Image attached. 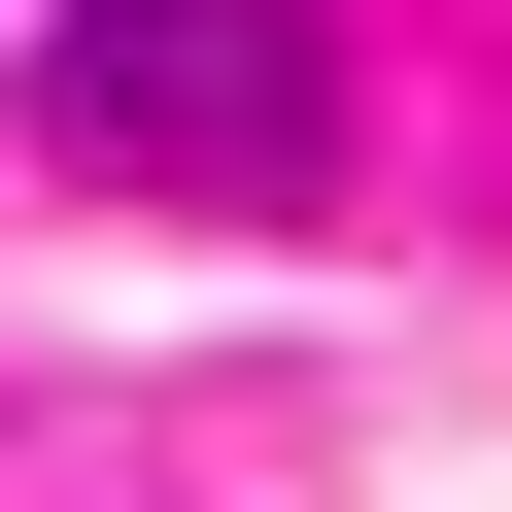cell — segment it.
Masks as SVG:
<instances>
[{
  "mask_svg": "<svg viewBox=\"0 0 512 512\" xmlns=\"http://www.w3.org/2000/svg\"><path fill=\"white\" fill-rule=\"evenodd\" d=\"M69 171H171V205H308L342 171V69H308V0H69Z\"/></svg>",
  "mask_w": 512,
  "mask_h": 512,
  "instance_id": "1",
  "label": "cell"
}]
</instances>
